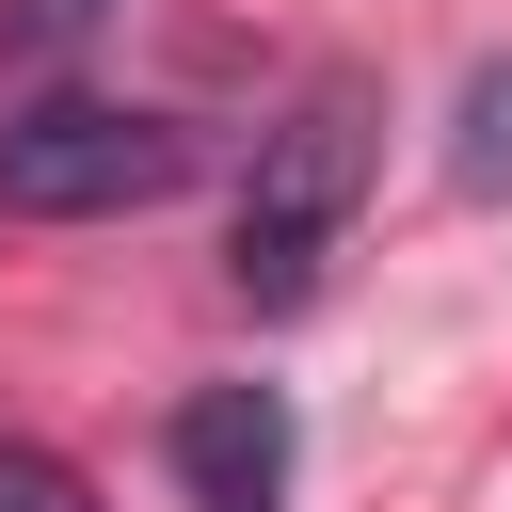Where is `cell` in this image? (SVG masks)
Wrapping results in <instances>:
<instances>
[{"instance_id":"obj_3","label":"cell","mask_w":512,"mask_h":512,"mask_svg":"<svg viewBox=\"0 0 512 512\" xmlns=\"http://www.w3.org/2000/svg\"><path fill=\"white\" fill-rule=\"evenodd\" d=\"M176 480H192L208 512H272V480H288V400H272V384L176 400Z\"/></svg>"},{"instance_id":"obj_2","label":"cell","mask_w":512,"mask_h":512,"mask_svg":"<svg viewBox=\"0 0 512 512\" xmlns=\"http://www.w3.org/2000/svg\"><path fill=\"white\" fill-rule=\"evenodd\" d=\"M192 128L176 112H128V96H32L0 112V224H112V208H160L192 192Z\"/></svg>"},{"instance_id":"obj_6","label":"cell","mask_w":512,"mask_h":512,"mask_svg":"<svg viewBox=\"0 0 512 512\" xmlns=\"http://www.w3.org/2000/svg\"><path fill=\"white\" fill-rule=\"evenodd\" d=\"M0 512H96V496H80V464H64V448L0 432Z\"/></svg>"},{"instance_id":"obj_1","label":"cell","mask_w":512,"mask_h":512,"mask_svg":"<svg viewBox=\"0 0 512 512\" xmlns=\"http://www.w3.org/2000/svg\"><path fill=\"white\" fill-rule=\"evenodd\" d=\"M368 128H384V80L368 64H320L272 128H256V176H240V240H224V272H240V304H304L320 288V256H336V224H352V192H368Z\"/></svg>"},{"instance_id":"obj_5","label":"cell","mask_w":512,"mask_h":512,"mask_svg":"<svg viewBox=\"0 0 512 512\" xmlns=\"http://www.w3.org/2000/svg\"><path fill=\"white\" fill-rule=\"evenodd\" d=\"M96 16H112V0H0V64H64Z\"/></svg>"},{"instance_id":"obj_4","label":"cell","mask_w":512,"mask_h":512,"mask_svg":"<svg viewBox=\"0 0 512 512\" xmlns=\"http://www.w3.org/2000/svg\"><path fill=\"white\" fill-rule=\"evenodd\" d=\"M448 176H464L480 208L512 192V64H480V80H464V128H448Z\"/></svg>"}]
</instances>
